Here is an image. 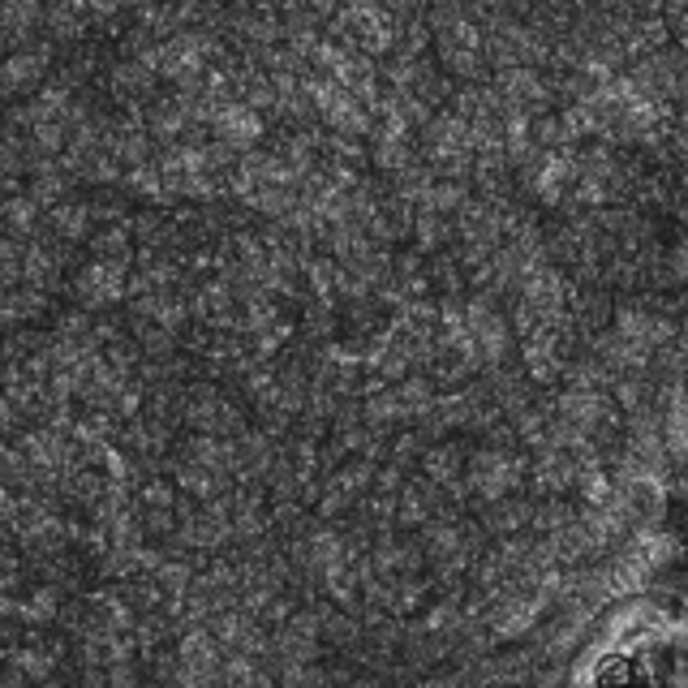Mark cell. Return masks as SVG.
I'll return each mask as SVG.
<instances>
[{
    "instance_id": "cell-1",
    "label": "cell",
    "mask_w": 688,
    "mask_h": 688,
    "mask_svg": "<svg viewBox=\"0 0 688 688\" xmlns=\"http://www.w3.org/2000/svg\"><path fill=\"white\" fill-rule=\"evenodd\" d=\"M594 688H641V659L632 650H612L594 667Z\"/></svg>"
}]
</instances>
